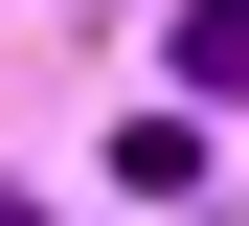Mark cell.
<instances>
[{
    "instance_id": "7a4b0ae2",
    "label": "cell",
    "mask_w": 249,
    "mask_h": 226,
    "mask_svg": "<svg viewBox=\"0 0 249 226\" xmlns=\"http://www.w3.org/2000/svg\"><path fill=\"white\" fill-rule=\"evenodd\" d=\"M0 226H23V204H0Z\"/></svg>"
},
{
    "instance_id": "6da1fadb",
    "label": "cell",
    "mask_w": 249,
    "mask_h": 226,
    "mask_svg": "<svg viewBox=\"0 0 249 226\" xmlns=\"http://www.w3.org/2000/svg\"><path fill=\"white\" fill-rule=\"evenodd\" d=\"M159 45H181V90H249V0H181Z\"/></svg>"
}]
</instances>
